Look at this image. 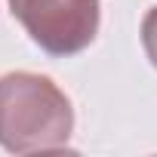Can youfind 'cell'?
Instances as JSON below:
<instances>
[{
    "label": "cell",
    "mask_w": 157,
    "mask_h": 157,
    "mask_svg": "<svg viewBox=\"0 0 157 157\" xmlns=\"http://www.w3.org/2000/svg\"><path fill=\"white\" fill-rule=\"evenodd\" d=\"M74 132V108L46 74L10 71L0 77V148L10 154L65 151Z\"/></svg>",
    "instance_id": "6da1fadb"
},
{
    "label": "cell",
    "mask_w": 157,
    "mask_h": 157,
    "mask_svg": "<svg viewBox=\"0 0 157 157\" xmlns=\"http://www.w3.org/2000/svg\"><path fill=\"white\" fill-rule=\"evenodd\" d=\"M142 46H145L148 62L157 68V6H151L142 19Z\"/></svg>",
    "instance_id": "3957f363"
},
{
    "label": "cell",
    "mask_w": 157,
    "mask_h": 157,
    "mask_svg": "<svg viewBox=\"0 0 157 157\" xmlns=\"http://www.w3.org/2000/svg\"><path fill=\"white\" fill-rule=\"evenodd\" d=\"M13 19L56 59L83 52L99 34V0H10Z\"/></svg>",
    "instance_id": "7a4b0ae2"
}]
</instances>
